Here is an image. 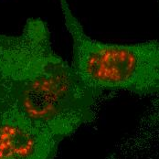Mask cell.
Returning a JSON list of instances; mask_svg holds the SVG:
<instances>
[{
    "label": "cell",
    "instance_id": "obj_1",
    "mask_svg": "<svg viewBox=\"0 0 159 159\" xmlns=\"http://www.w3.org/2000/svg\"><path fill=\"white\" fill-rule=\"evenodd\" d=\"M101 93L54 50L43 19L29 18L17 35L0 34V100L61 141L93 122Z\"/></svg>",
    "mask_w": 159,
    "mask_h": 159
},
{
    "label": "cell",
    "instance_id": "obj_2",
    "mask_svg": "<svg viewBox=\"0 0 159 159\" xmlns=\"http://www.w3.org/2000/svg\"><path fill=\"white\" fill-rule=\"evenodd\" d=\"M64 25L72 41V62L90 87L125 91L135 94H159V41L134 44L105 43L88 36L68 0H59Z\"/></svg>",
    "mask_w": 159,
    "mask_h": 159
},
{
    "label": "cell",
    "instance_id": "obj_3",
    "mask_svg": "<svg viewBox=\"0 0 159 159\" xmlns=\"http://www.w3.org/2000/svg\"><path fill=\"white\" fill-rule=\"evenodd\" d=\"M61 142L0 100V159H55Z\"/></svg>",
    "mask_w": 159,
    "mask_h": 159
}]
</instances>
